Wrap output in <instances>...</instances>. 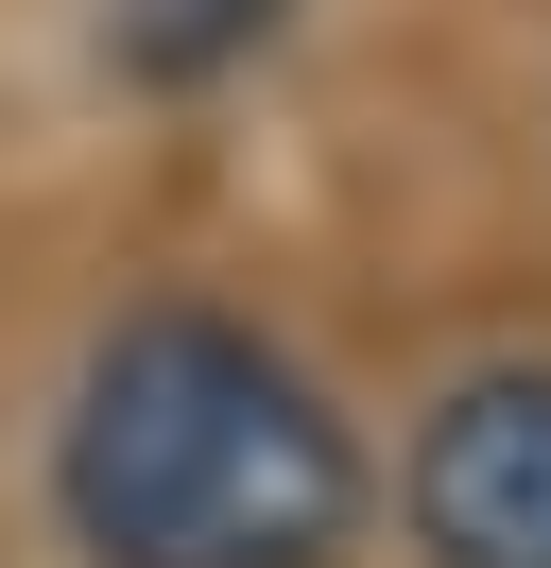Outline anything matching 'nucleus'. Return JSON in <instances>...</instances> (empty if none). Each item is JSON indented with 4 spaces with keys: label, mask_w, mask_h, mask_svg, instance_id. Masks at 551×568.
Listing matches in <instances>:
<instances>
[{
    "label": "nucleus",
    "mask_w": 551,
    "mask_h": 568,
    "mask_svg": "<svg viewBox=\"0 0 551 568\" xmlns=\"http://www.w3.org/2000/svg\"><path fill=\"white\" fill-rule=\"evenodd\" d=\"M34 483L69 568H362L379 534V448L328 362L190 276L121 293L69 345Z\"/></svg>",
    "instance_id": "obj_1"
},
{
    "label": "nucleus",
    "mask_w": 551,
    "mask_h": 568,
    "mask_svg": "<svg viewBox=\"0 0 551 568\" xmlns=\"http://www.w3.org/2000/svg\"><path fill=\"white\" fill-rule=\"evenodd\" d=\"M379 517H397L413 568H551V345L448 362L397 414Z\"/></svg>",
    "instance_id": "obj_2"
},
{
    "label": "nucleus",
    "mask_w": 551,
    "mask_h": 568,
    "mask_svg": "<svg viewBox=\"0 0 551 568\" xmlns=\"http://www.w3.org/2000/svg\"><path fill=\"white\" fill-rule=\"evenodd\" d=\"M310 0H103V70L138 87V104H224L241 70H276L293 52Z\"/></svg>",
    "instance_id": "obj_3"
}]
</instances>
